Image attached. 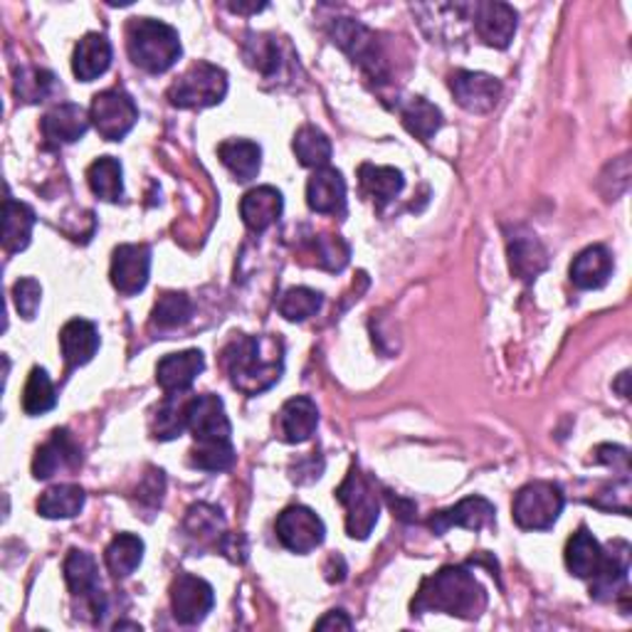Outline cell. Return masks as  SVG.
<instances>
[{
	"mask_svg": "<svg viewBox=\"0 0 632 632\" xmlns=\"http://www.w3.org/2000/svg\"><path fill=\"white\" fill-rule=\"evenodd\" d=\"M223 369L233 388L245 395H260L282 379L284 343L272 334H237L223 349Z\"/></svg>",
	"mask_w": 632,
	"mask_h": 632,
	"instance_id": "1",
	"label": "cell"
},
{
	"mask_svg": "<svg viewBox=\"0 0 632 632\" xmlns=\"http://www.w3.org/2000/svg\"><path fill=\"white\" fill-rule=\"evenodd\" d=\"M487 608V592L464 566H444L420 583L415 592L413 612H444L474 620Z\"/></svg>",
	"mask_w": 632,
	"mask_h": 632,
	"instance_id": "2",
	"label": "cell"
},
{
	"mask_svg": "<svg viewBox=\"0 0 632 632\" xmlns=\"http://www.w3.org/2000/svg\"><path fill=\"white\" fill-rule=\"evenodd\" d=\"M126 49L132 63L151 75L171 69L183 53L178 30L154 18H134L126 25Z\"/></svg>",
	"mask_w": 632,
	"mask_h": 632,
	"instance_id": "3",
	"label": "cell"
},
{
	"mask_svg": "<svg viewBox=\"0 0 632 632\" xmlns=\"http://www.w3.org/2000/svg\"><path fill=\"white\" fill-rule=\"evenodd\" d=\"M336 499H339L346 509V533L359 541L369 539V533L373 531L381 514V499L375 482L365 477L353 464L351 472L346 474V479L341 482V487L336 489Z\"/></svg>",
	"mask_w": 632,
	"mask_h": 632,
	"instance_id": "4",
	"label": "cell"
},
{
	"mask_svg": "<svg viewBox=\"0 0 632 632\" xmlns=\"http://www.w3.org/2000/svg\"><path fill=\"white\" fill-rule=\"evenodd\" d=\"M227 94V75L223 67L195 63L168 87V102L178 109H205L221 104Z\"/></svg>",
	"mask_w": 632,
	"mask_h": 632,
	"instance_id": "5",
	"label": "cell"
},
{
	"mask_svg": "<svg viewBox=\"0 0 632 632\" xmlns=\"http://www.w3.org/2000/svg\"><path fill=\"white\" fill-rule=\"evenodd\" d=\"M563 504V489L553 482H531L514 497V521L523 531H546L558 521Z\"/></svg>",
	"mask_w": 632,
	"mask_h": 632,
	"instance_id": "6",
	"label": "cell"
},
{
	"mask_svg": "<svg viewBox=\"0 0 632 632\" xmlns=\"http://www.w3.org/2000/svg\"><path fill=\"white\" fill-rule=\"evenodd\" d=\"M188 430H191L198 448L233 444V425L227 420L225 403L213 393L193 395L188 400Z\"/></svg>",
	"mask_w": 632,
	"mask_h": 632,
	"instance_id": "7",
	"label": "cell"
},
{
	"mask_svg": "<svg viewBox=\"0 0 632 632\" xmlns=\"http://www.w3.org/2000/svg\"><path fill=\"white\" fill-rule=\"evenodd\" d=\"M89 119L106 142H122L138 122V106L124 89H106V92L94 94Z\"/></svg>",
	"mask_w": 632,
	"mask_h": 632,
	"instance_id": "8",
	"label": "cell"
},
{
	"mask_svg": "<svg viewBox=\"0 0 632 632\" xmlns=\"http://www.w3.org/2000/svg\"><path fill=\"white\" fill-rule=\"evenodd\" d=\"M274 529L282 546L292 553H312L316 546H321L326 537L324 521L316 517V511L302 507V504L286 507L276 517Z\"/></svg>",
	"mask_w": 632,
	"mask_h": 632,
	"instance_id": "9",
	"label": "cell"
},
{
	"mask_svg": "<svg viewBox=\"0 0 632 632\" xmlns=\"http://www.w3.org/2000/svg\"><path fill=\"white\" fill-rule=\"evenodd\" d=\"M331 35L334 43L339 45L353 63H359L373 79L385 77V59L379 43H375V35L369 27L356 23L351 18H339L331 27Z\"/></svg>",
	"mask_w": 632,
	"mask_h": 632,
	"instance_id": "10",
	"label": "cell"
},
{
	"mask_svg": "<svg viewBox=\"0 0 632 632\" xmlns=\"http://www.w3.org/2000/svg\"><path fill=\"white\" fill-rule=\"evenodd\" d=\"M215 606L213 586L203 578L191 576V573H181L171 583V608L173 618L181 625H198L205 620L207 612Z\"/></svg>",
	"mask_w": 632,
	"mask_h": 632,
	"instance_id": "11",
	"label": "cell"
},
{
	"mask_svg": "<svg viewBox=\"0 0 632 632\" xmlns=\"http://www.w3.org/2000/svg\"><path fill=\"white\" fill-rule=\"evenodd\" d=\"M450 92L464 112L487 114L497 106L501 97V84L497 77L484 72H470V69H458L450 77Z\"/></svg>",
	"mask_w": 632,
	"mask_h": 632,
	"instance_id": "12",
	"label": "cell"
},
{
	"mask_svg": "<svg viewBox=\"0 0 632 632\" xmlns=\"http://www.w3.org/2000/svg\"><path fill=\"white\" fill-rule=\"evenodd\" d=\"M65 580L69 592H72L75 598L84 600L97 620L102 618L106 600L102 586H99V566L94 556H89L87 551H69L65 558Z\"/></svg>",
	"mask_w": 632,
	"mask_h": 632,
	"instance_id": "13",
	"label": "cell"
},
{
	"mask_svg": "<svg viewBox=\"0 0 632 632\" xmlns=\"http://www.w3.org/2000/svg\"><path fill=\"white\" fill-rule=\"evenodd\" d=\"M151 274V250L148 245H119L112 257V284L126 296L138 294Z\"/></svg>",
	"mask_w": 632,
	"mask_h": 632,
	"instance_id": "14",
	"label": "cell"
},
{
	"mask_svg": "<svg viewBox=\"0 0 632 632\" xmlns=\"http://www.w3.org/2000/svg\"><path fill=\"white\" fill-rule=\"evenodd\" d=\"M474 30L484 45L504 49L511 45L514 33H517V10L507 3H477L472 8Z\"/></svg>",
	"mask_w": 632,
	"mask_h": 632,
	"instance_id": "15",
	"label": "cell"
},
{
	"mask_svg": "<svg viewBox=\"0 0 632 632\" xmlns=\"http://www.w3.org/2000/svg\"><path fill=\"white\" fill-rule=\"evenodd\" d=\"M494 504L484 497H467L460 504H454L452 509L438 511L430 517V529L442 537L444 531H450L452 527H462L470 531H482L494 527Z\"/></svg>",
	"mask_w": 632,
	"mask_h": 632,
	"instance_id": "16",
	"label": "cell"
},
{
	"mask_svg": "<svg viewBox=\"0 0 632 632\" xmlns=\"http://www.w3.org/2000/svg\"><path fill=\"white\" fill-rule=\"evenodd\" d=\"M82 462L77 442L67 430H55L45 444H40L33 460L35 479H49L63 470H75Z\"/></svg>",
	"mask_w": 632,
	"mask_h": 632,
	"instance_id": "17",
	"label": "cell"
},
{
	"mask_svg": "<svg viewBox=\"0 0 632 632\" xmlns=\"http://www.w3.org/2000/svg\"><path fill=\"white\" fill-rule=\"evenodd\" d=\"M89 122L92 119H89L82 106L65 102L49 109L43 122H40V128H43V136L49 146H67L79 142L87 134Z\"/></svg>",
	"mask_w": 632,
	"mask_h": 632,
	"instance_id": "18",
	"label": "cell"
},
{
	"mask_svg": "<svg viewBox=\"0 0 632 632\" xmlns=\"http://www.w3.org/2000/svg\"><path fill=\"white\" fill-rule=\"evenodd\" d=\"M316 425H319V410L309 395H296L284 405L280 415H276V435L282 442L302 444L314 435Z\"/></svg>",
	"mask_w": 632,
	"mask_h": 632,
	"instance_id": "19",
	"label": "cell"
},
{
	"mask_svg": "<svg viewBox=\"0 0 632 632\" xmlns=\"http://www.w3.org/2000/svg\"><path fill=\"white\" fill-rule=\"evenodd\" d=\"M306 203L319 215L346 213V181L336 168H316L306 183Z\"/></svg>",
	"mask_w": 632,
	"mask_h": 632,
	"instance_id": "20",
	"label": "cell"
},
{
	"mask_svg": "<svg viewBox=\"0 0 632 632\" xmlns=\"http://www.w3.org/2000/svg\"><path fill=\"white\" fill-rule=\"evenodd\" d=\"M205 369V359L198 349L168 353L156 365V383L163 393H185Z\"/></svg>",
	"mask_w": 632,
	"mask_h": 632,
	"instance_id": "21",
	"label": "cell"
},
{
	"mask_svg": "<svg viewBox=\"0 0 632 632\" xmlns=\"http://www.w3.org/2000/svg\"><path fill=\"white\" fill-rule=\"evenodd\" d=\"M284 211V198L272 185H257L247 191L240 201V215L242 223L250 227L252 233H264L267 227L280 221Z\"/></svg>",
	"mask_w": 632,
	"mask_h": 632,
	"instance_id": "22",
	"label": "cell"
},
{
	"mask_svg": "<svg viewBox=\"0 0 632 632\" xmlns=\"http://www.w3.org/2000/svg\"><path fill=\"white\" fill-rule=\"evenodd\" d=\"M99 329L87 319H69L63 331H59V349L69 369H77V365L89 363L99 351Z\"/></svg>",
	"mask_w": 632,
	"mask_h": 632,
	"instance_id": "23",
	"label": "cell"
},
{
	"mask_svg": "<svg viewBox=\"0 0 632 632\" xmlns=\"http://www.w3.org/2000/svg\"><path fill=\"white\" fill-rule=\"evenodd\" d=\"M112 43L102 33H87L79 40L72 55V72L79 82H92L112 65Z\"/></svg>",
	"mask_w": 632,
	"mask_h": 632,
	"instance_id": "24",
	"label": "cell"
},
{
	"mask_svg": "<svg viewBox=\"0 0 632 632\" xmlns=\"http://www.w3.org/2000/svg\"><path fill=\"white\" fill-rule=\"evenodd\" d=\"M608 553L602 551L598 539L580 527L566 543V566L576 578H592L602 568Z\"/></svg>",
	"mask_w": 632,
	"mask_h": 632,
	"instance_id": "25",
	"label": "cell"
},
{
	"mask_svg": "<svg viewBox=\"0 0 632 632\" xmlns=\"http://www.w3.org/2000/svg\"><path fill=\"white\" fill-rule=\"evenodd\" d=\"M549 255L537 235L521 233L517 237H509V267L514 276H519L523 282L537 280V276L546 270Z\"/></svg>",
	"mask_w": 632,
	"mask_h": 632,
	"instance_id": "26",
	"label": "cell"
},
{
	"mask_svg": "<svg viewBox=\"0 0 632 632\" xmlns=\"http://www.w3.org/2000/svg\"><path fill=\"white\" fill-rule=\"evenodd\" d=\"M612 257L602 245H590L571 262V282L578 290H600L610 280Z\"/></svg>",
	"mask_w": 632,
	"mask_h": 632,
	"instance_id": "27",
	"label": "cell"
},
{
	"mask_svg": "<svg viewBox=\"0 0 632 632\" xmlns=\"http://www.w3.org/2000/svg\"><path fill=\"white\" fill-rule=\"evenodd\" d=\"M217 156H221L223 166L230 171L237 181H255L262 166V148L247 138H227L217 146Z\"/></svg>",
	"mask_w": 632,
	"mask_h": 632,
	"instance_id": "28",
	"label": "cell"
},
{
	"mask_svg": "<svg viewBox=\"0 0 632 632\" xmlns=\"http://www.w3.org/2000/svg\"><path fill=\"white\" fill-rule=\"evenodd\" d=\"M359 181H361L363 195L371 198V201L379 207L391 203L405 185V178L398 168L373 166V163H363L359 168Z\"/></svg>",
	"mask_w": 632,
	"mask_h": 632,
	"instance_id": "29",
	"label": "cell"
},
{
	"mask_svg": "<svg viewBox=\"0 0 632 632\" xmlns=\"http://www.w3.org/2000/svg\"><path fill=\"white\" fill-rule=\"evenodd\" d=\"M35 227V211L27 203L15 198H5V217H3V247L8 252H23L30 245Z\"/></svg>",
	"mask_w": 632,
	"mask_h": 632,
	"instance_id": "30",
	"label": "cell"
},
{
	"mask_svg": "<svg viewBox=\"0 0 632 632\" xmlns=\"http://www.w3.org/2000/svg\"><path fill=\"white\" fill-rule=\"evenodd\" d=\"M188 395L166 393L163 403L156 408L151 420V432L156 440H176L188 430Z\"/></svg>",
	"mask_w": 632,
	"mask_h": 632,
	"instance_id": "31",
	"label": "cell"
},
{
	"mask_svg": "<svg viewBox=\"0 0 632 632\" xmlns=\"http://www.w3.org/2000/svg\"><path fill=\"white\" fill-rule=\"evenodd\" d=\"M144 561V541L134 533H116L104 551V563L112 576L126 578L142 566Z\"/></svg>",
	"mask_w": 632,
	"mask_h": 632,
	"instance_id": "32",
	"label": "cell"
},
{
	"mask_svg": "<svg viewBox=\"0 0 632 632\" xmlns=\"http://www.w3.org/2000/svg\"><path fill=\"white\" fill-rule=\"evenodd\" d=\"M398 112L403 126L408 128L415 138H420V142H430L442 126V112L422 97H410L408 102L398 106Z\"/></svg>",
	"mask_w": 632,
	"mask_h": 632,
	"instance_id": "33",
	"label": "cell"
},
{
	"mask_svg": "<svg viewBox=\"0 0 632 632\" xmlns=\"http://www.w3.org/2000/svg\"><path fill=\"white\" fill-rule=\"evenodd\" d=\"M87 183L92 188L97 198H102L106 203L122 201L124 195V171L122 163L114 156H102L87 168Z\"/></svg>",
	"mask_w": 632,
	"mask_h": 632,
	"instance_id": "34",
	"label": "cell"
},
{
	"mask_svg": "<svg viewBox=\"0 0 632 632\" xmlns=\"http://www.w3.org/2000/svg\"><path fill=\"white\" fill-rule=\"evenodd\" d=\"M84 509V489L79 484H57L37 499V514L45 519H72Z\"/></svg>",
	"mask_w": 632,
	"mask_h": 632,
	"instance_id": "35",
	"label": "cell"
},
{
	"mask_svg": "<svg viewBox=\"0 0 632 632\" xmlns=\"http://www.w3.org/2000/svg\"><path fill=\"white\" fill-rule=\"evenodd\" d=\"M292 148L300 163L306 168H326L331 161V142L326 138L321 128H316L312 124L302 126L300 132L294 134Z\"/></svg>",
	"mask_w": 632,
	"mask_h": 632,
	"instance_id": "36",
	"label": "cell"
},
{
	"mask_svg": "<svg viewBox=\"0 0 632 632\" xmlns=\"http://www.w3.org/2000/svg\"><path fill=\"white\" fill-rule=\"evenodd\" d=\"M193 304L183 292H166L158 296V302L151 312V326L158 331H171L191 321Z\"/></svg>",
	"mask_w": 632,
	"mask_h": 632,
	"instance_id": "37",
	"label": "cell"
},
{
	"mask_svg": "<svg viewBox=\"0 0 632 632\" xmlns=\"http://www.w3.org/2000/svg\"><path fill=\"white\" fill-rule=\"evenodd\" d=\"M185 531L201 541H215L223 543L227 537L225 521L221 509L211 507V504H193L185 514Z\"/></svg>",
	"mask_w": 632,
	"mask_h": 632,
	"instance_id": "38",
	"label": "cell"
},
{
	"mask_svg": "<svg viewBox=\"0 0 632 632\" xmlns=\"http://www.w3.org/2000/svg\"><path fill=\"white\" fill-rule=\"evenodd\" d=\"M55 92V75L43 67H20L15 72V94L25 104H37Z\"/></svg>",
	"mask_w": 632,
	"mask_h": 632,
	"instance_id": "39",
	"label": "cell"
},
{
	"mask_svg": "<svg viewBox=\"0 0 632 632\" xmlns=\"http://www.w3.org/2000/svg\"><path fill=\"white\" fill-rule=\"evenodd\" d=\"M57 405V393L55 385L49 381V375L45 369H33L30 371V379L25 383L23 393V410L27 415H43L47 410H53Z\"/></svg>",
	"mask_w": 632,
	"mask_h": 632,
	"instance_id": "40",
	"label": "cell"
},
{
	"mask_svg": "<svg viewBox=\"0 0 632 632\" xmlns=\"http://www.w3.org/2000/svg\"><path fill=\"white\" fill-rule=\"evenodd\" d=\"M276 309L286 321H304L321 309V294L309 286H292L280 296Z\"/></svg>",
	"mask_w": 632,
	"mask_h": 632,
	"instance_id": "41",
	"label": "cell"
},
{
	"mask_svg": "<svg viewBox=\"0 0 632 632\" xmlns=\"http://www.w3.org/2000/svg\"><path fill=\"white\" fill-rule=\"evenodd\" d=\"M250 40L245 43V59L247 65L255 67L257 72L272 75L280 67V47H276L274 37L267 35H247Z\"/></svg>",
	"mask_w": 632,
	"mask_h": 632,
	"instance_id": "42",
	"label": "cell"
},
{
	"mask_svg": "<svg viewBox=\"0 0 632 632\" xmlns=\"http://www.w3.org/2000/svg\"><path fill=\"white\" fill-rule=\"evenodd\" d=\"M316 257H319V264L329 272H341L346 264H349L351 250L339 235H319L314 242Z\"/></svg>",
	"mask_w": 632,
	"mask_h": 632,
	"instance_id": "43",
	"label": "cell"
},
{
	"mask_svg": "<svg viewBox=\"0 0 632 632\" xmlns=\"http://www.w3.org/2000/svg\"><path fill=\"white\" fill-rule=\"evenodd\" d=\"M191 464L195 470L205 472H225L235 464L233 444H221V448H195L191 450Z\"/></svg>",
	"mask_w": 632,
	"mask_h": 632,
	"instance_id": "44",
	"label": "cell"
},
{
	"mask_svg": "<svg viewBox=\"0 0 632 632\" xmlns=\"http://www.w3.org/2000/svg\"><path fill=\"white\" fill-rule=\"evenodd\" d=\"M40 300H43V286H40L37 280L33 276H23V280H18L13 286V302H15V309L18 314L23 316V319H35V314L40 309Z\"/></svg>",
	"mask_w": 632,
	"mask_h": 632,
	"instance_id": "45",
	"label": "cell"
},
{
	"mask_svg": "<svg viewBox=\"0 0 632 632\" xmlns=\"http://www.w3.org/2000/svg\"><path fill=\"white\" fill-rule=\"evenodd\" d=\"M163 489H166L163 472L161 470H148V474L142 482V487H138V499L148 504L151 509H156L163 499Z\"/></svg>",
	"mask_w": 632,
	"mask_h": 632,
	"instance_id": "46",
	"label": "cell"
},
{
	"mask_svg": "<svg viewBox=\"0 0 632 632\" xmlns=\"http://www.w3.org/2000/svg\"><path fill=\"white\" fill-rule=\"evenodd\" d=\"M351 630L353 628V622L351 618L346 616L343 610H331V612H326V616L316 622V630Z\"/></svg>",
	"mask_w": 632,
	"mask_h": 632,
	"instance_id": "47",
	"label": "cell"
},
{
	"mask_svg": "<svg viewBox=\"0 0 632 632\" xmlns=\"http://www.w3.org/2000/svg\"><path fill=\"white\" fill-rule=\"evenodd\" d=\"M388 499H391V507H393V511L398 514L400 519H413L415 507H413L410 501H405V499H400V497H393V494H388Z\"/></svg>",
	"mask_w": 632,
	"mask_h": 632,
	"instance_id": "48",
	"label": "cell"
},
{
	"mask_svg": "<svg viewBox=\"0 0 632 632\" xmlns=\"http://www.w3.org/2000/svg\"><path fill=\"white\" fill-rule=\"evenodd\" d=\"M227 8H230L233 13H260V10L267 8V3H252V5H247V3H230Z\"/></svg>",
	"mask_w": 632,
	"mask_h": 632,
	"instance_id": "49",
	"label": "cell"
}]
</instances>
